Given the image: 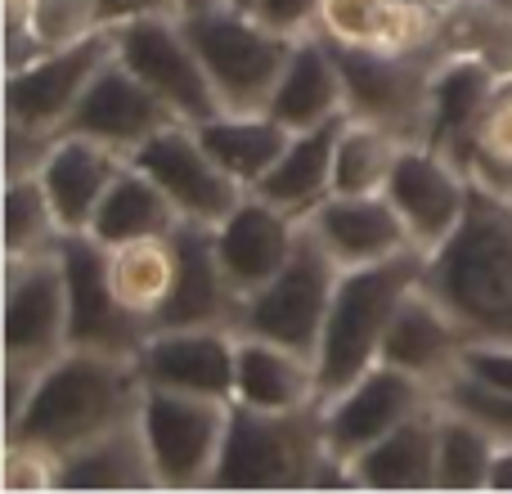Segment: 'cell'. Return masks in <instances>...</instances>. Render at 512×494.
<instances>
[{
    "instance_id": "obj_1",
    "label": "cell",
    "mask_w": 512,
    "mask_h": 494,
    "mask_svg": "<svg viewBox=\"0 0 512 494\" xmlns=\"http://www.w3.org/2000/svg\"><path fill=\"white\" fill-rule=\"evenodd\" d=\"M423 288L472 342L512 346V198L472 180L468 216L427 256Z\"/></svg>"
},
{
    "instance_id": "obj_2",
    "label": "cell",
    "mask_w": 512,
    "mask_h": 494,
    "mask_svg": "<svg viewBox=\"0 0 512 494\" xmlns=\"http://www.w3.org/2000/svg\"><path fill=\"white\" fill-rule=\"evenodd\" d=\"M140 400L144 373L135 360L68 346L50 369H41L23 418L5 436H27V441L50 445L54 454H72L90 436L135 418Z\"/></svg>"
},
{
    "instance_id": "obj_3",
    "label": "cell",
    "mask_w": 512,
    "mask_h": 494,
    "mask_svg": "<svg viewBox=\"0 0 512 494\" xmlns=\"http://www.w3.org/2000/svg\"><path fill=\"white\" fill-rule=\"evenodd\" d=\"M427 256L418 247L391 256L378 265H355L342 270L328 306L324 333L315 346V373H319V400L337 396L346 382H355L364 369L382 360V342L391 333V319L400 315L405 297L423 283Z\"/></svg>"
},
{
    "instance_id": "obj_4",
    "label": "cell",
    "mask_w": 512,
    "mask_h": 494,
    "mask_svg": "<svg viewBox=\"0 0 512 494\" xmlns=\"http://www.w3.org/2000/svg\"><path fill=\"white\" fill-rule=\"evenodd\" d=\"M328 468L324 418L306 409H252L230 405L225 450L212 490H319Z\"/></svg>"
},
{
    "instance_id": "obj_5",
    "label": "cell",
    "mask_w": 512,
    "mask_h": 494,
    "mask_svg": "<svg viewBox=\"0 0 512 494\" xmlns=\"http://www.w3.org/2000/svg\"><path fill=\"white\" fill-rule=\"evenodd\" d=\"M185 32L203 59L207 77H212L216 95H221L225 113H265L297 41L256 23L248 9L230 5L185 14Z\"/></svg>"
},
{
    "instance_id": "obj_6",
    "label": "cell",
    "mask_w": 512,
    "mask_h": 494,
    "mask_svg": "<svg viewBox=\"0 0 512 494\" xmlns=\"http://www.w3.org/2000/svg\"><path fill=\"white\" fill-rule=\"evenodd\" d=\"M337 279H342V265L328 256V247L306 230L301 221V239L292 247L288 265L274 274L265 288H256L252 297H243L239 306V333H256L283 342L292 351L315 355L319 333H324L328 306H333Z\"/></svg>"
},
{
    "instance_id": "obj_7",
    "label": "cell",
    "mask_w": 512,
    "mask_h": 494,
    "mask_svg": "<svg viewBox=\"0 0 512 494\" xmlns=\"http://www.w3.org/2000/svg\"><path fill=\"white\" fill-rule=\"evenodd\" d=\"M140 427L162 490H212L230 427V400L144 387Z\"/></svg>"
},
{
    "instance_id": "obj_8",
    "label": "cell",
    "mask_w": 512,
    "mask_h": 494,
    "mask_svg": "<svg viewBox=\"0 0 512 494\" xmlns=\"http://www.w3.org/2000/svg\"><path fill=\"white\" fill-rule=\"evenodd\" d=\"M117 32V59L180 117V122L198 126L207 117L225 113L221 95H216L212 77H207L203 59H198L194 41L185 32V14H149L131 18V23L113 27Z\"/></svg>"
},
{
    "instance_id": "obj_9",
    "label": "cell",
    "mask_w": 512,
    "mask_h": 494,
    "mask_svg": "<svg viewBox=\"0 0 512 494\" xmlns=\"http://www.w3.org/2000/svg\"><path fill=\"white\" fill-rule=\"evenodd\" d=\"M333 54L346 86V113L387 126L400 140H423L427 86L441 54H387L373 45H333Z\"/></svg>"
},
{
    "instance_id": "obj_10",
    "label": "cell",
    "mask_w": 512,
    "mask_h": 494,
    "mask_svg": "<svg viewBox=\"0 0 512 494\" xmlns=\"http://www.w3.org/2000/svg\"><path fill=\"white\" fill-rule=\"evenodd\" d=\"M441 400V391L427 387L423 378L396 369V364H373L355 382H346L337 396L319 400L324 418V445L337 463L351 468L369 445H378L387 432H396L405 418H414L423 405Z\"/></svg>"
},
{
    "instance_id": "obj_11",
    "label": "cell",
    "mask_w": 512,
    "mask_h": 494,
    "mask_svg": "<svg viewBox=\"0 0 512 494\" xmlns=\"http://www.w3.org/2000/svg\"><path fill=\"white\" fill-rule=\"evenodd\" d=\"M117 54V32L86 36V41L68 45V50L36 54L32 63L5 72V122L27 126L36 135H63L72 108L81 104V95L90 90V81L99 77L108 59Z\"/></svg>"
},
{
    "instance_id": "obj_12",
    "label": "cell",
    "mask_w": 512,
    "mask_h": 494,
    "mask_svg": "<svg viewBox=\"0 0 512 494\" xmlns=\"http://www.w3.org/2000/svg\"><path fill=\"white\" fill-rule=\"evenodd\" d=\"M72 346L59 247L5 261V369H50Z\"/></svg>"
},
{
    "instance_id": "obj_13",
    "label": "cell",
    "mask_w": 512,
    "mask_h": 494,
    "mask_svg": "<svg viewBox=\"0 0 512 494\" xmlns=\"http://www.w3.org/2000/svg\"><path fill=\"white\" fill-rule=\"evenodd\" d=\"M59 265H63V288H68V337L77 351L99 355H122L135 360L144 337L153 324L117 301L113 283H108V252L90 234H63L59 239Z\"/></svg>"
},
{
    "instance_id": "obj_14",
    "label": "cell",
    "mask_w": 512,
    "mask_h": 494,
    "mask_svg": "<svg viewBox=\"0 0 512 494\" xmlns=\"http://www.w3.org/2000/svg\"><path fill=\"white\" fill-rule=\"evenodd\" d=\"M382 194L391 198V207L400 212L409 230V243L423 256H432L436 247L459 230V221L468 216V194H472V176L441 153L427 140H409L400 149L391 180Z\"/></svg>"
},
{
    "instance_id": "obj_15",
    "label": "cell",
    "mask_w": 512,
    "mask_h": 494,
    "mask_svg": "<svg viewBox=\"0 0 512 494\" xmlns=\"http://www.w3.org/2000/svg\"><path fill=\"white\" fill-rule=\"evenodd\" d=\"M131 162L158 180L162 194L176 203L180 221L216 225L248 194L230 171H221V162L203 149V140H198V131L189 122L162 126L153 140H144L140 149L131 153Z\"/></svg>"
},
{
    "instance_id": "obj_16",
    "label": "cell",
    "mask_w": 512,
    "mask_h": 494,
    "mask_svg": "<svg viewBox=\"0 0 512 494\" xmlns=\"http://www.w3.org/2000/svg\"><path fill=\"white\" fill-rule=\"evenodd\" d=\"M234 351H239V328L230 324L153 328L144 337L135 364L144 373V387L185 391V396L230 400L234 405Z\"/></svg>"
},
{
    "instance_id": "obj_17",
    "label": "cell",
    "mask_w": 512,
    "mask_h": 494,
    "mask_svg": "<svg viewBox=\"0 0 512 494\" xmlns=\"http://www.w3.org/2000/svg\"><path fill=\"white\" fill-rule=\"evenodd\" d=\"M212 239L230 288L239 297H252L256 288H265L288 265L292 247L301 239V221L292 212H283V207H274L270 198H261L256 189H248L212 225Z\"/></svg>"
},
{
    "instance_id": "obj_18",
    "label": "cell",
    "mask_w": 512,
    "mask_h": 494,
    "mask_svg": "<svg viewBox=\"0 0 512 494\" xmlns=\"http://www.w3.org/2000/svg\"><path fill=\"white\" fill-rule=\"evenodd\" d=\"M171 122H180V117L113 54V59L99 68V77L90 81V90L81 95V104L72 108L63 131L99 140V144H108V149H117L122 158H131L144 140H153V135Z\"/></svg>"
},
{
    "instance_id": "obj_19",
    "label": "cell",
    "mask_w": 512,
    "mask_h": 494,
    "mask_svg": "<svg viewBox=\"0 0 512 494\" xmlns=\"http://www.w3.org/2000/svg\"><path fill=\"white\" fill-rule=\"evenodd\" d=\"M306 230L328 247V256L342 270L391 261V256L414 247L387 194H328L306 216Z\"/></svg>"
},
{
    "instance_id": "obj_20",
    "label": "cell",
    "mask_w": 512,
    "mask_h": 494,
    "mask_svg": "<svg viewBox=\"0 0 512 494\" xmlns=\"http://www.w3.org/2000/svg\"><path fill=\"white\" fill-rule=\"evenodd\" d=\"M472 337L463 333V324L432 297V292L418 283L405 297L400 315L391 319V333L382 342V364H396V369L423 378L427 387L445 391L459 378L463 351H468Z\"/></svg>"
},
{
    "instance_id": "obj_21",
    "label": "cell",
    "mask_w": 512,
    "mask_h": 494,
    "mask_svg": "<svg viewBox=\"0 0 512 494\" xmlns=\"http://www.w3.org/2000/svg\"><path fill=\"white\" fill-rule=\"evenodd\" d=\"M176 288H171L167 306L158 310L153 328H189V324H239V306L243 297L230 288L216 256L212 225L198 221H180L176 225Z\"/></svg>"
},
{
    "instance_id": "obj_22",
    "label": "cell",
    "mask_w": 512,
    "mask_h": 494,
    "mask_svg": "<svg viewBox=\"0 0 512 494\" xmlns=\"http://www.w3.org/2000/svg\"><path fill=\"white\" fill-rule=\"evenodd\" d=\"M504 86L495 68H486L472 54H441L432 68V86H427V144L450 153L463 171H468V144L477 131L486 104L495 90Z\"/></svg>"
},
{
    "instance_id": "obj_23",
    "label": "cell",
    "mask_w": 512,
    "mask_h": 494,
    "mask_svg": "<svg viewBox=\"0 0 512 494\" xmlns=\"http://www.w3.org/2000/svg\"><path fill=\"white\" fill-rule=\"evenodd\" d=\"M131 158H122L117 149L99 140H86V135H68L63 131L59 140L50 144L41 162V185L50 194V207L59 216L63 234H86L90 221H95L99 198L108 194V185L117 180V171L126 167Z\"/></svg>"
},
{
    "instance_id": "obj_24",
    "label": "cell",
    "mask_w": 512,
    "mask_h": 494,
    "mask_svg": "<svg viewBox=\"0 0 512 494\" xmlns=\"http://www.w3.org/2000/svg\"><path fill=\"white\" fill-rule=\"evenodd\" d=\"M265 113L288 131H310V126H324L333 117H346L342 68H337V54L324 36H301L292 45Z\"/></svg>"
},
{
    "instance_id": "obj_25",
    "label": "cell",
    "mask_w": 512,
    "mask_h": 494,
    "mask_svg": "<svg viewBox=\"0 0 512 494\" xmlns=\"http://www.w3.org/2000/svg\"><path fill=\"white\" fill-rule=\"evenodd\" d=\"M234 405L252 409H306L319 405L315 355L292 351L283 342L239 333L234 351Z\"/></svg>"
},
{
    "instance_id": "obj_26",
    "label": "cell",
    "mask_w": 512,
    "mask_h": 494,
    "mask_svg": "<svg viewBox=\"0 0 512 494\" xmlns=\"http://www.w3.org/2000/svg\"><path fill=\"white\" fill-rule=\"evenodd\" d=\"M436 441H441V400L423 405L351 463L355 490H436Z\"/></svg>"
},
{
    "instance_id": "obj_27",
    "label": "cell",
    "mask_w": 512,
    "mask_h": 494,
    "mask_svg": "<svg viewBox=\"0 0 512 494\" xmlns=\"http://www.w3.org/2000/svg\"><path fill=\"white\" fill-rule=\"evenodd\" d=\"M63 490H162L140 414L63 454Z\"/></svg>"
},
{
    "instance_id": "obj_28",
    "label": "cell",
    "mask_w": 512,
    "mask_h": 494,
    "mask_svg": "<svg viewBox=\"0 0 512 494\" xmlns=\"http://www.w3.org/2000/svg\"><path fill=\"white\" fill-rule=\"evenodd\" d=\"M346 117H333L324 126H310V131H292L288 149L279 153L265 180L256 185V194L270 198L274 207L292 212L297 221H306L328 194H333V149H337V131H342Z\"/></svg>"
},
{
    "instance_id": "obj_29",
    "label": "cell",
    "mask_w": 512,
    "mask_h": 494,
    "mask_svg": "<svg viewBox=\"0 0 512 494\" xmlns=\"http://www.w3.org/2000/svg\"><path fill=\"white\" fill-rule=\"evenodd\" d=\"M180 225V212L162 185L140 171L135 162H126L117 171V180L108 185V194L99 198L95 207V221H90V239L104 243V247H117V243H131V239H153V234H176Z\"/></svg>"
},
{
    "instance_id": "obj_30",
    "label": "cell",
    "mask_w": 512,
    "mask_h": 494,
    "mask_svg": "<svg viewBox=\"0 0 512 494\" xmlns=\"http://www.w3.org/2000/svg\"><path fill=\"white\" fill-rule=\"evenodd\" d=\"M203 149L221 162V171H230L243 189H256L265 180V171L279 162V153L288 149L292 131L283 122H274L270 113H216L207 122L194 126Z\"/></svg>"
},
{
    "instance_id": "obj_31",
    "label": "cell",
    "mask_w": 512,
    "mask_h": 494,
    "mask_svg": "<svg viewBox=\"0 0 512 494\" xmlns=\"http://www.w3.org/2000/svg\"><path fill=\"white\" fill-rule=\"evenodd\" d=\"M108 252V283H113L117 301L131 315H140L144 324L158 319V310L167 306L171 288H176V234H153V239H131L104 247Z\"/></svg>"
},
{
    "instance_id": "obj_32",
    "label": "cell",
    "mask_w": 512,
    "mask_h": 494,
    "mask_svg": "<svg viewBox=\"0 0 512 494\" xmlns=\"http://www.w3.org/2000/svg\"><path fill=\"white\" fill-rule=\"evenodd\" d=\"M499 432L468 409L441 400V441H436V490H490Z\"/></svg>"
},
{
    "instance_id": "obj_33",
    "label": "cell",
    "mask_w": 512,
    "mask_h": 494,
    "mask_svg": "<svg viewBox=\"0 0 512 494\" xmlns=\"http://www.w3.org/2000/svg\"><path fill=\"white\" fill-rule=\"evenodd\" d=\"M405 144L387 126L346 113L333 149V194H382Z\"/></svg>"
},
{
    "instance_id": "obj_34",
    "label": "cell",
    "mask_w": 512,
    "mask_h": 494,
    "mask_svg": "<svg viewBox=\"0 0 512 494\" xmlns=\"http://www.w3.org/2000/svg\"><path fill=\"white\" fill-rule=\"evenodd\" d=\"M436 54H472L512 81V0H468L441 23Z\"/></svg>"
},
{
    "instance_id": "obj_35",
    "label": "cell",
    "mask_w": 512,
    "mask_h": 494,
    "mask_svg": "<svg viewBox=\"0 0 512 494\" xmlns=\"http://www.w3.org/2000/svg\"><path fill=\"white\" fill-rule=\"evenodd\" d=\"M63 239V225L50 207L41 176H5V261L54 252Z\"/></svg>"
},
{
    "instance_id": "obj_36",
    "label": "cell",
    "mask_w": 512,
    "mask_h": 494,
    "mask_svg": "<svg viewBox=\"0 0 512 494\" xmlns=\"http://www.w3.org/2000/svg\"><path fill=\"white\" fill-rule=\"evenodd\" d=\"M468 176L512 198V81L495 90L468 144Z\"/></svg>"
},
{
    "instance_id": "obj_37",
    "label": "cell",
    "mask_w": 512,
    "mask_h": 494,
    "mask_svg": "<svg viewBox=\"0 0 512 494\" xmlns=\"http://www.w3.org/2000/svg\"><path fill=\"white\" fill-rule=\"evenodd\" d=\"M27 32L41 54L68 50L104 32V14H99V0H27Z\"/></svg>"
},
{
    "instance_id": "obj_38",
    "label": "cell",
    "mask_w": 512,
    "mask_h": 494,
    "mask_svg": "<svg viewBox=\"0 0 512 494\" xmlns=\"http://www.w3.org/2000/svg\"><path fill=\"white\" fill-rule=\"evenodd\" d=\"M0 486L9 494H50L63 490V454L50 445L27 441V436H5L0 450Z\"/></svg>"
},
{
    "instance_id": "obj_39",
    "label": "cell",
    "mask_w": 512,
    "mask_h": 494,
    "mask_svg": "<svg viewBox=\"0 0 512 494\" xmlns=\"http://www.w3.org/2000/svg\"><path fill=\"white\" fill-rule=\"evenodd\" d=\"M391 0H324L319 5V36L333 45H378Z\"/></svg>"
},
{
    "instance_id": "obj_40",
    "label": "cell",
    "mask_w": 512,
    "mask_h": 494,
    "mask_svg": "<svg viewBox=\"0 0 512 494\" xmlns=\"http://www.w3.org/2000/svg\"><path fill=\"white\" fill-rule=\"evenodd\" d=\"M459 378L486 387L495 396H512V346L508 342H468Z\"/></svg>"
},
{
    "instance_id": "obj_41",
    "label": "cell",
    "mask_w": 512,
    "mask_h": 494,
    "mask_svg": "<svg viewBox=\"0 0 512 494\" xmlns=\"http://www.w3.org/2000/svg\"><path fill=\"white\" fill-rule=\"evenodd\" d=\"M319 5L324 0H252L248 14L270 32L301 41V36H319Z\"/></svg>"
},
{
    "instance_id": "obj_42",
    "label": "cell",
    "mask_w": 512,
    "mask_h": 494,
    "mask_svg": "<svg viewBox=\"0 0 512 494\" xmlns=\"http://www.w3.org/2000/svg\"><path fill=\"white\" fill-rule=\"evenodd\" d=\"M104 27H122L131 18H149V14H185L180 0H99Z\"/></svg>"
},
{
    "instance_id": "obj_43",
    "label": "cell",
    "mask_w": 512,
    "mask_h": 494,
    "mask_svg": "<svg viewBox=\"0 0 512 494\" xmlns=\"http://www.w3.org/2000/svg\"><path fill=\"white\" fill-rule=\"evenodd\" d=\"M490 490H508L512 494V436H499V454H495V472H490Z\"/></svg>"
},
{
    "instance_id": "obj_44",
    "label": "cell",
    "mask_w": 512,
    "mask_h": 494,
    "mask_svg": "<svg viewBox=\"0 0 512 494\" xmlns=\"http://www.w3.org/2000/svg\"><path fill=\"white\" fill-rule=\"evenodd\" d=\"M414 5H423L427 14L436 18V23H445V18H450V14H459V9L468 5V0H414Z\"/></svg>"
},
{
    "instance_id": "obj_45",
    "label": "cell",
    "mask_w": 512,
    "mask_h": 494,
    "mask_svg": "<svg viewBox=\"0 0 512 494\" xmlns=\"http://www.w3.org/2000/svg\"><path fill=\"white\" fill-rule=\"evenodd\" d=\"M185 14H198V9H212V5H225V0H180Z\"/></svg>"
},
{
    "instance_id": "obj_46",
    "label": "cell",
    "mask_w": 512,
    "mask_h": 494,
    "mask_svg": "<svg viewBox=\"0 0 512 494\" xmlns=\"http://www.w3.org/2000/svg\"><path fill=\"white\" fill-rule=\"evenodd\" d=\"M230 9H252V0H225Z\"/></svg>"
}]
</instances>
